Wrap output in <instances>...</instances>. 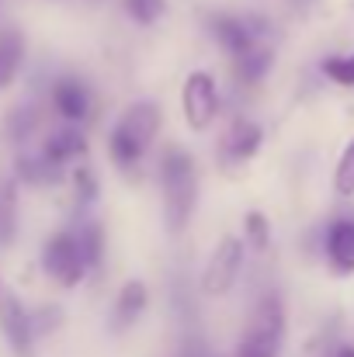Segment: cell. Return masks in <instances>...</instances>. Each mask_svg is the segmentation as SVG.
<instances>
[{"label":"cell","instance_id":"4fadbf2b","mask_svg":"<svg viewBox=\"0 0 354 357\" xmlns=\"http://www.w3.org/2000/svg\"><path fill=\"white\" fill-rule=\"evenodd\" d=\"M260 142H264L260 125L239 119V121L230 125V132H226V139H223V149H226V156H230V160H250V156L260 149Z\"/></svg>","mask_w":354,"mask_h":357},{"label":"cell","instance_id":"ffe728a7","mask_svg":"<svg viewBox=\"0 0 354 357\" xmlns=\"http://www.w3.org/2000/svg\"><path fill=\"white\" fill-rule=\"evenodd\" d=\"M323 73H327V80H334L341 87H354V56H330V59H323Z\"/></svg>","mask_w":354,"mask_h":357},{"label":"cell","instance_id":"52a82bcc","mask_svg":"<svg viewBox=\"0 0 354 357\" xmlns=\"http://www.w3.org/2000/svg\"><path fill=\"white\" fill-rule=\"evenodd\" d=\"M80 156H87V139H84V132L80 128H56L49 139H45V149H42V160L49 163V167H63V163H70V160H80Z\"/></svg>","mask_w":354,"mask_h":357},{"label":"cell","instance_id":"ba28073f","mask_svg":"<svg viewBox=\"0 0 354 357\" xmlns=\"http://www.w3.org/2000/svg\"><path fill=\"white\" fill-rule=\"evenodd\" d=\"M115 125L125 132V135H132V139L146 149V146L153 142L156 128H160V108H156V105H149V101H135L132 108H125V115H121Z\"/></svg>","mask_w":354,"mask_h":357},{"label":"cell","instance_id":"7a4b0ae2","mask_svg":"<svg viewBox=\"0 0 354 357\" xmlns=\"http://www.w3.org/2000/svg\"><path fill=\"white\" fill-rule=\"evenodd\" d=\"M281 337H285V309H281L278 295H267L253 309L250 326L239 337L233 357H278Z\"/></svg>","mask_w":354,"mask_h":357},{"label":"cell","instance_id":"5bb4252c","mask_svg":"<svg viewBox=\"0 0 354 357\" xmlns=\"http://www.w3.org/2000/svg\"><path fill=\"white\" fill-rule=\"evenodd\" d=\"M21 59H24V38H21L14 28L0 31V91L17 80Z\"/></svg>","mask_w":354,"mask_h":357},{"label":"cell","instance_id":"8fae6325","mask_svg":"<svg viewBox=\"0 0 354 357\" xmlns=\"http://www.w3.org/2000/svg\"><path fill=\"white\" fill-rule=\"evenodd\" d=\"M146 305H149V291H146V284L142 281H125L121 284V291H118L115 298V316H112V323H115V330H128L142 312H146Z\"/></svg>","mask_w":354,"mask_h":357},{"label":"cell","instance_id":"7c38bea8","mask_svg":"<svg viewBox=\"0 0 354 357\" xmlns=\"http://www.w3.org/2000/svg\"><path fill=\"white\" fill-rule=\"evenodd\" d=\"M327 257L341 274H354V222L337 219L327 233Z\"/></svg>","mask_w":354,"mask_h":357},{"label":"cell","instance_id":"277c9868","mask_svg":"<svg viewBox=\"0 0 354 357\" xmlns=\"http://www.w3.org/2000/svg\"><path fill=\"white\" fill-rule=\"evenodd\" d=\"M243 253H246V243L239 236H223L216 243L205 271H202V291L209 298H223L239 278V267H243Z\"/></svg>","mask_w":354,"mask_h":357},{"label":"cell","instance_id":"2e32d148","mask_svg":"<svg viewBox=\"0 0 354 357\" xmlns=\"http://www.w3.org/2000/svg\"><path fill=\"white\" fill-rule=\"evenodd\" d=\"M14 226H17V191L14 181H7L0 188V246L14 239Z\"/></svg>","mask_w":354,"mask_h":357},{"label":"cell","instance_id":"9a60e30c","mask_svg":"<svg viewBox=\"0 0 354 357\" xmlns=\"http://www.w3.org/2000/svg\"><path fill=\"white\" fill-rule=\"evenodd\" d=\"M108 153H112V160H115L121 170H128V167H135V163L142 160V153H146V149H142L132 135H125V132L115 125V128H112V135H108Z\"/></svg>","mask_w":354,"mask_h":357},{"label":"cell","instance_id":"6da1fadb","mask_svg":"<svg viewBox=\"0 0 354 357\" xmlns=\"http://www.w3.org/2000/svg\"><path fill=\"white\" fill-rule=\"evenodd\" d=\"M160 181H163V215H167V229L177 236L184 233V226L195 215V202H198V170L195 160L181 149L170 146L160 160Z\"/></svg>","mask_w":354,"mask_h":357},{"label":"cell","instance_id":"d6986e66","mask_svg":"<svg viewBox=\"0 0 354 357\" xmlns=\"http://www.w3.org/2000/svg\"><path fill=\"white\" fill-rule=\"evenodd\" d=\"M334 191L351 198L354 195V139L344 146L341 160H337V170H334Z\"/></svg>","mask_w":354,"mask_h":357},{"label":"cell","instance_id":"7402d4cb","mask_svg":"<svg viewBox=\"0 0 354 357\" xmlns=\"http://www.w3.org/2000/svg\"><path fill=\"white\" fill-rule=\"evenodd\" d=\"M243 229H246V239H250V246H257V250H264V246H267V239H271V229H267V219H264L260 212H250V215L243 219Z\"/></svg>","mask_w":354,"mask_h":357},{"label":"cell","instance_id":"44dd1931","mask_svg":"<svg viewBox=\"0 0 354 357\" xmlns=\"http://www.w3.org/2000/svg\"><path fill=\"white\" fill-rule=\"evenodd\" d=\"M125 10L132 21L139 24H153L163 10H167V0H125Z\"/></svg>","mask_w":354,"mask_h":357},{"label":"cell","instance_id":"5b68a950","mask_svg":"<svg viewBox=\"0 0 354 357\" xmlns=\"http://www.w3.org/2000/svg\"><path fill=\"white\" fill-rule=\"evenodd\" d=\"M42 264H45V274L56 284H63V288H73V284H80L87 278V264L80 257L77 236H70V233H56V236L45 239Z\"/></svg>","mask_w":354,"mask_h":357},{"label":"cell","instance_id":"8992f818","mask_svg":"<svg viewBox=\"0 0 354 357\" xmlns=\"http://www.w3.org/2000/svg\"><path fill=\"white\" fill-rule=\"evenodd\" d=\"M0 333H3L7 347L17 357L31 354V337H35L31 316H28V309L21 305V298L7 284H0Z\"/></svg>","mask_w":354,"mask_h":357},{"label":"cell","instance_id":"cb8c5ba5","mask_svg":"<svg viewBox=\"0 0 354 357\" xmlns=\"http://www.w3.org/2000/svg\"><path fill=\"white\" fill-rule=\"evenodd\" d=\"M334 357H354V347H341V351H337Z\"/></svg>","mask_w":354,"mask_h":357},{"label":"cell","instance_id":"3957f363","mask_svg":"<svg viewBox=\"0 0 354 357\" xmlns=\"http://www.w3.org/2000/svg\"><path fill=\"white\" fill-rule=\"evenodd\" d=\"M181 112L191 132H205L212 128V121L219 115V87L212 80V73L195 70L188 73L184 87H181Z\"/></svg>","mask_w":354,"mask_h":357},{"label":"cell","instance_id":"30bf717a","mask_svg":"<svg viewBox=\"0 0 354 357\" xmlns=\"http://www.w3.org/2000/svg\"><path fill=\"white\" fill-rule=\"evenodd\" d=\"M212 35H216V42H219L233 59L236 56H243L250 45H257L250 24L239 21V17H230V14H216V17H212Z\"/></svg>","mask_w":354,"mask_h":357},{"label":"cell","instance_id":"9c48e42d","mask_svg":"<svg viewBox=\"0 0 354 357\" xmlns=\"http://www.w3.org/2000/svg\"><path fill=\"white\" fill-rule=\"evenodd\" d=\"M52 105H56V112L66 121H84L91 115V94H87V87H84L80 80H73V77H66V80H59V84L52 87Z\"/></svg>","mask_w":354,"mask_h":357},{"label":"cell","instance_id":"e0dca14e","mask_svg":"<svg viewBox=\"0 0 354 357\" xmlns=\"http://www.w3.org/2000/svg\"><path fill=\"white\" fill-rule=\"evenodd\" d=\"M267 66H271V49H264V45H250L243 56H236V70H239V77L243 80H260L264 73H267Z\"/></svg>","mask_w":354,"mask_h":357},{"label":"cell","instance_id":"603a6c76","mask_svg":"<svg viewBox=\"0 0 354 357\" xmlns=\"http://www.w3.org/2000/svg\"><path fill=\"white\" fill-rule=\"evenodd\" d=\"M73 184H77V198H80V205L94 202V195H98V184H94V174H91L87 167H80V170L73 174Z\"/></svg>","mask_w":354,"mask_h":357},{"label":"cell","instance_id":"ac0fdd59","mask_svg":"<svg viewBox=\"0 0 354 357\" xmlns=\"http://www.w3.org/2000/svg\"><path fill=\"white\" fill-rule=\"evenodd\" d=\"M77 246H80V257H84L87 271L98 267L101 264V253H105V233H101V226L98 222H87L80 229V236H77Z\"/></svg>","mask_w":354,"mask_h":357}]
</instances>
